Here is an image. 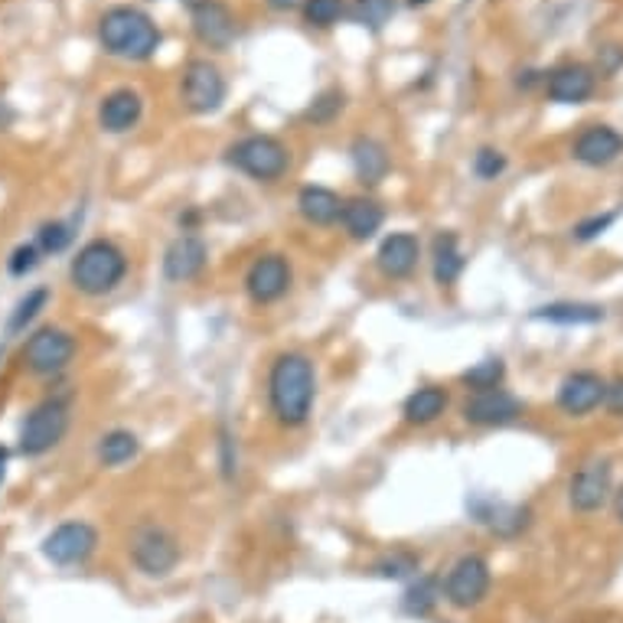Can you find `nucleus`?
<instances>
[{
	"instance_id": "obj_1",
	"label": "nucleus",
	"mask_w": 623,
	"mask_h": 623,
	"mask_svg": "<svg viewBox=\"0 0 623 623\" xmlns=\"http://www.w3.org/2000/svg\"><path fill=\"white\" fill-rule=\"evenodd\" d=\"M317 402V373L314 359L304 353H281L268 373V405L281 428L307 425Z\"/></svg>"
},
{
	"instance_id": "obj_2",
	"label": "nucleus",
	"mask_w": 623,
	"mask_h": 623,
	"mask_svg": "<svg viewBox=\"0 0 623 623\" xmlns=\"http://www.w3.org/2000/svg\"><path fill=\"white\" fill-rule=\"evenodd\" d=\"M164 43L157 20L131 3H115L98 17V47L125 62H147Z\"/></svg>"
},
{
	"instance_id": "obj_3",
	"label": "nucleus",
	"mask_w": 623,
	"mask_h": 623,
	"mask_svg": "<svg viewBox=\"0 0 623 623\" xmlns=\"http://www.w3.org/2000/svg\"><path fill=\"white\" fill-rule=\"evenodd\" d=\"M128 275V255L111 239L86 241L72 265H69V281L79 294L89 297H105L118 288Z\"/></svg>"
},
{
	"instance_id": "obj_4",
	"label": "nucleus",
	"mask_w": 623,
	"mask_h": 623,
	"mask_svg": "<svg viewBox=\"0 0 623 623\" xmlns=\"http://www.w3.org/2000/svg\"><path fill=\"white\" fill-rule=\"evenodd\" d=\"M226 164L258 184H275L290 170V150L275 135H248L229 145Z\"/></svg>"
},
{
	"instance_id": "obj_5",
	"label": "nucleus",
	"mask_w": 623,
	"mask_h": 623,
	"mask_svg": "<svg viewBox=\"0 0 623 623\" xmlns=\"http://www.w3.org/2000/svg\"><path fill=\"white\" fill-rule=\"evenodd\" d=\"M69 418H72L69 398H62V395L43 398L37 408H30V415L20 425V437H17L20 441V454L23 457H43V454H49L69 432Z\"/></svg>"
},
{
	"instance_id": "obj_6",
	"label": "nucleus",
	"mask_w": 623,
	"mask_h": 623,
	"mask_svg": "<svg viewBox=\"0 0 623 623\" xmlns=\"http://www.w3.org/2000/svg\"><path fill=\"white\" fill-rule=\"evenodd\" d=\"M131 562L147 577H167L184 558L180 538L160 523H141L131 532Z\"/></svg>"
},
{
	"instance_id": "obj_7",
	"label": "nucleus",
	"mask_w": 623,
	"mask_h": 623,
	"mask_svg": "<svg viewBox=\"0 0 623 623\" xmlns=\"http://www.w3.org/2000/svg\"><path fill=\"white\" fill-rule=\"evenodd\" d=\"M226 96H229V82L212 59L196 56L184 66L180 98L192 115H216L226 105Z\"/></svg>"
},
{
	"instance_id": "obj_8",
	"label": "nucleus",
	"mask_w": 623,
	"mask_h": 623,
	"mask_svg": "<svg viewBox=\"0 0 623 623\" xmlns=\"http://www.w3.org/2000/svg\"><path fill=\"white\" fill-rule=\"evenodd\" d=\"M490 565L483 555H464L454 562V568L447 572V577L441 581V594L451 607L457 611H471V607H479L490 594Z\"/></svg>"
},
{
	"instance_id": "obj_9",
	"label": "nucleus",
	"mask_w": 623,
	"mask_h": 623,
	"mask_svg": "<svg viewBox=\"0 0 623 623\" xmlns=\"http://www.w3.org/2000/svg\"><path fill=\"white\" fill-rule=\"evenodd\" d=\"M72 356H76V336L62 327H40L23 346V359L33 376H59L62 369H69Z\"/></svg>"
},
{
	"instance_id": "obj_10",
	"label": "nucleus",
	"mask_w": 623,
	"mask_h": 623,
	"mask_svg": "<svg viewBox=\"0 0 623 623\" xmlns=\"http://www.w3.org/2000/svg\"><path fill=\"white\" fill-rule=\"evenodd\" d=\"M98 548L96 526L82 523V520H69L62 526H56L43 538V555L47 562L59 565V568H76L86 565Z\"/></svg>"
},
{
	"instance_id": "obj_11",
	"label": "nucleus",
	"mask_w": 623,
	"mask_h": 623,
	"mask_svg": "<svg viewBox=\"0 0 623 623\" xmlns=\"http://www.w3.org/2000/svg\"><path fill=\"white\" fill-rule=\"evenodd\" d=\"M294 285V271H290V261L285 255L271 251V255H258L248 271H245V294L251 304L258 307H268V304H278Z\"/></svg>"
},
{
	"instance_id": "obj_12",
	"label": "nucleus",
	"mask_w": 623,
	"mask_h": 623,
	"mask_svg": "<svg viewBox=\"0 0 623 623\" xmlns=\"http://www.w3.org/2000/svg\"><path fill=\"white\" fill-rule=\"evenodd\" d=\"M614 493V467L604 457L581 464L568 479V503L575 513H597Z\"/></svg>"
},
{
	"instance_id": "obj_13",
	"label": "nucleus",
	"mask_w": 623,
	"mask_h": 623,
	"mask_svg": "<svg viewBox=\"0 0 623 623\" xmlns=\"http://www.w3.org/2000/svg\"><path fill=\"white\" fill-rule=\"evenodd\" d=\"M190 27L192 37L206 49H229L239 37V23L233 17V10L222 0H196L190 7Z\"/></svg>"
},
{
	"instance_id": "obj_14",
	"label": "nucleus",
	"mask_w": 623,
	"mask_h": 623,
	"mask_svg": "<svg viewBox=\"0 0 623 623\" xmlns=\"http://www.w3.org/2000/svg\"><path fill=\"white\" fill-rule=\"evenodd\" d=\"M464 422L467 425H477V428H503V425H513L520 415H523V402L506 392L503 385L500 388H483V392H471V398L464 402Z\"/></svg>"
},
{
	"instance_id": "obj_15",
	"label": "nucleus",
	"mask_w": 623,
	"mask_h": 623,
	"mask_svg": "<svg viewBox=\"0 0 623 623\" xmlns=\"http://www.w3.org/2000/svg\"><path fill=\"white\" fill-rule=\"evenodd\" d=\"M206 261H209V245L192 233H180L164 251V278L170 285L196 281L206 271Z\"/></svg>"
},
{
	"instance_id": "obj_16",
	"label": "nucleus",
	"mask_w": 623,
	"mask_h": 623,
	"mask_svg": "<svg viewBox=\"0 0 623 623\" xmlns=\"http://www.w3.org/2000/svg\"><path fill=\"white\" fill-rule=\"evenodd\" d=\"M145 118V98L138 89H115L98 105V125L105 135H128Z\"/></svg>"
},
{
	"instance_id": "obj_17",
	"label": "nucleus",
	"mask_w": 623,
	"mask_h": 623,
	"mask_svg": "<svg viewBox=\"0 0 623 623\" xmlns=\"http://www.w3.org/2000/svg\"><path fill=\"white\" fill-rule=\"evenodd\" d=\"M604 392H607V383L591 373V369H577L572 376H565L562 385H558V408L565 415H591L597 405H604Z\"/></svg>"
},
{
	"instance_id": "obj_18",
	"label": "nucleus",
	"mask_w": 623,
	"mask_h": 623,
	"mask_svg": "<svg viewBox=\"0 0 623 623\" xmlns=\"http://www.w3.org/2000/svg\"><path fill=\"white\" fill-rule=\"evenodd\" d=\"M418 261H422V241H418V236H412V233H392V236H385L379 241L376 265H379V271H383L385 278L402 281V278L415 275Z\"/></svg>"
},
{
	"instance_id": "obj_19",
	"label": "nucleus",
	"mask_w": 623,
	"mask_h": 623,
	"mask_svg": "<svg viewBox=\"0 0 623 623\" xmlns=\"http://www.w3.org/2000/svg\"><path fill=\"white\" fill-rule=\"evenodd\" d=\"M594 86H597V76L584 62L558 66L545 79V92H548L552 101H558V105H581V101H587V98L594 96Z\"/></svg>"
},
{
	"instance_id": "obj_20",
	"label": "nucleus",
	"mask_w": 623,
	"mask_h": 623,
	"mask_svg": "<svg viewBox=\"0 0 623 623\" xmlns=\"http://www.w3.org/2000/svg\"><path fill=\"white\" fill-rule=\"evenodd\" d=\"M572 154L584 167H611L623 154V138L611 125H591L577 135Z\"/></svg>"
},
{
	"instance_id": "obj_21",
	"label": "nucleus",
	"mask_w": 623,
	"mask_h": 623,
	"mask_svg": "<svg viewBox=\"0 0 623 623\" xmlns=\"http://www.w3.org/2000/svg\"><path fill=\"white\" fill-rule=\"evenodd\" d=\"M385 222V209L379 199L373 196H353L343 199V212H339V226L353 241H369Z\"/></svg>"
},
{
	"instance_id": "obj_22",
	"label": "nucleus",
	"mask_w": 623,
	"mask_h": 623,
	"mask_svg": "<svg viewBox=\"0 0 623 623\" xmlns=\"http://www.w3.org/2000/svg\"><path fill=\"white\" fill-rule=\"evenodd\" d=\"M349 164H353V174L363 187H379L388 170H392V157H388V147L376 138H366L359 135L353 145H349Z\"/></svg>"
},
{
	"instance_id": "obj_23",
	"label": "nucleus",
	"mask_w": 623,
	"mask_h": 623,
	"mask_svg": "<svg viewBox=\"0 0 623 623\" xmlns=\"http://www.w3.org/2000/svg\"><path fill=\"white\" fill-rule=\"evenodd\" d=\"M297 212H300V219L304 222H310V226H336L339 222V212H343V199H339V192L330 190V187H317V184H310V187H304V190L297 192Z\"/></svg>"
},
{
	"instance_id": "obj_24",
	"label": "nucleus",
	"mask_w": 623,
	"mask_h": 623,
	"mask_svg": "<svg viewBox=\"0 0 623 623\" xmlns=\"http://www.w3.org/2000/svg\"><path fill=\"white\" fill-rule=\"evenodd\" d=\"M447 405H451V398H447V392H444L441 385H422V388H415V392L405 398L402 415H405L408 425L425 428V425H434V422L447 412Z\"/></svg>"
},
{
	"instance_id": "obj_25",
	"label": "nucleus",
	"mask_w": 623,
	"mask_h": 623,
	"mask_svg": "<svg viewBox=\"0 0 623 623\" xmlns=\"http://www.w3.org/2000/svg\"><path fill=\"white\" fill-rule=\"evenodd\" d=\"M464 268H467V258H464V251H461L457 236H454V233H441L432 245L434 281H437L441 288H451V285H457V278L464 275Z\"/></svg>"
},
{
	"instance_id": "obj_26",
	"label": "nucleus",
	"mask_w": 623,
	"mask_h": 623,
	"mask_svg": "<svg viewBox=\"0 0 623 623\" xmlns=\"http://www.w3.org/2000/svg\"><path fill=\"white\" fill-rule=\"evenodd\" d=\"M141 454V441L135 432L115 428V432L101 434L98 441V464L101 467H125Z\"/></svg>"
},
{
	"instance_id": "obj_27",
	"label": "nucleus",
	"mask_w": 623,
	"mask_h": 623,
	"mask_svg": "<svg viewBox=\"0 0 623 623\" xmlns=\"http://www.w3.org/2000/svg\"><path fill=\"white\" fill-rule=\"evenodd\" d=\"M532 317L545 320V324H558V327H584V324H601L604 307H597V304H548V307H538Z\"/></svg>"
},
{
	"instance_id": "obj_28",
	"label": "nucleus",
	"mask_w": 623,
	"mask_h": 623,
	"mask_svg": "<svg viewBox=\"0 0 623 623\" xmlns=\"http://www.w3.org/2000/svg\"><path fill=\"white\" fill-rule=\"evenodd\" d=\"M402 0H353L349 3V17L353 23H359L363 30L383 33L385 27L392 23V17L398 13Z\"/></svg>"
},
{
	"instance_id": "obj_29",
	"label": "nucleus",
	"mask_w": 623,
	"mask_h": 623,
	"mask_svg": "<svg viewBox=\"0 0 623 623\" xmlns=\"http://www.w3.org/2000/svg\"><path fill=\"white\" fill-rule=\"evenodd\" d=\"M441 597H444V594H441V581H437V577H418V581L405 591L402 607H405V614H412V617H428L434 607H437Z\"/></svg>"
},
{
	"instance_id": "obj_30",
	"label": "nucleus",
	"mask_w": 623,
	"mask_h": 623,
	"mask_svg": "<svg viewBox=\"0 0 623 623\" xmlns=\"http://www.w3.org/2000/svg\"><path fill=\"white\" fill-rule=\"evenodd\" d=\"M346 13H349L346 0H304L300 3V17L314 30H334Z\"/></svg>"
},
{
	"instance_id": "obj_31",
	"label": "nucleus",
	"mask_w": 623,
	"mask_h": 623,
	"mask_svg": "<svg viewBox=\"0 0 623 623\" xmlns=\"http://www.w3.org/2000/svg\"><path fill=\"white\" fill-rule=\"evenodd\" d=\"M49 304V290L47 288H33L27 290V297H20V304L13 307L10 320H7V334H23Z\"/></svg>"
},
{
	"instance_id": "obj_32",
	"label": "nucleus",
	"mask_w": 623,
	"mask_h": 623,
	"mask_svg": "<svg viewBox=\"0 0 623 623\" xmlns=\"http://www.w3.org/2000/svg\"><path fill=\"white\" fill-rule=\"evenodd\" d=\"M343 105H346V96H343V89H324L320 96H314V101L307 105L304 118H307L310 125H330V121H336V118H339Z\"/></svg>"
},
{
	"instance_id": "obj_33",
	"label": "nucleus",
	"mask_w": 623,
	"mask_h": 623,
	"mask_svg": "<svg viewBox=\"0 0 623 623\" xmlns=\"http://www.w3.org/2000/svg\"><path fill=\"white\" fill-rule=\"evenodd\" d=\"M506 379V366H503V359H483L477 366H471L464 376H461V383L467 385L471 392H483V388H500Z\"/></svg>"
},
{
	"instance_id": "obj_34",
	"label": "nucleus",
	"mask_w": 623,
	"mask_h": 623,
	"mask_svg": "<svg viewBox=\"0 0 623 623\" xmlns=\"http://www.w3.org/2000/svg\"><path fill=\"white\" fill-rule=\"evenodd\" d=\"M418 565H422V558L415 555V552H392V555H385L379 558L376 565H373V572L379 577H392V581H402V577H412L418 572Z\"/></svg>"
},
{
	"instance_id": "obj_35",
	"label": "nucleus",
	"mask_w": 623,
	"mask_h": 623,
	"mask_svg": "<svg viewBox=\"0 0 623 623\" xmlns=\"http://www.w3.org/2000/svg\"><path fill=\"white\" fill-rule=\"evenodd\" d=\"M72 239H76L72 226H69V222H59V219L40 226V233H37V245H40L43 255H59V251H66V248L72 245Z\"/></svg>"
},
{
	"instance_id": "obj_36",
	"label": "nucleus",
	"mask_w": 623,
	"mask_h": 623,
	"mask_svg": "<svg viewBox=\"0 0 623 623\" xmlns=\"http://www.w3.org/2000/svg\"><path fill=\"white\" fill-rule=\"evenodd\" d=\"M506 170V154L496 147H479L474 154V174L479 180H496Z\"/></svg>"
},
{
	"instance_id": "obj_37",
	"label": "nucleus",
	"mask_w": 623,
	"mask_h": 623,
	"mask_svg": "<svg viewBox=\"0 0 623 623\" xmlns=\"http://www.w3.org/2000/svg\"><path fill=\"white\" fill-rule=\"evenodd\" d=\"M40 261H43L40 245H37V241H27V245L13 248V255H10L7 268H10V275H13V278H23V275H30V271H33Z\"/></svg>"
},
{
	"instance_id": "obj_38",
	"label": "nucleus",
	"mask_w": 623,
	"mask_h": 623,
	"mask_svg": "<svg viewBox=\"0 0 623 623\" xmlns=\"http://www.w3.org/2000/svg\"><path fill=\"white\" fill-rule=\"evenodd\" d=\"M614 219H617V212H604V216H591V219L577 222L575 239L577 241H591V239H597V236H604V233H607V229L614 226Z\"/></svg>"
},
{
	"instance_id": "obj_39",
	"label": "nucleus",
	"mask_w": 623,
	"mask_h": 623,
	"mask_svg": "<svg viewBox=\"0 0 623 623\" xmlns=\"http://www.w3.org/2000/svg\"><path fill=\"white\" fill-rule=\"evenodd\" d=\"M219 454H222V477L233 479L239 471V457H236V437L229 434V428L219 432Z\"/></svg>"
},
{
	"instance_id": "obj_40",
	"label": "nucleus",
	"mask_w": 623,
	"mask_h": 623,
	"mask_svg": "<svg viewBox=\"0 0 623 623\" xmlns=\"http://www.w3.org/2000/svg\"><path fill=\"white\" fill-rule=\"evenodd\" d=\"M604 405L611 415L623 418V376H617L614 383H607V392H604Z\"/></svg>"
},
{
	"instance_id": "obj_41",
	"label": "nucleus",
	"mask_w": 623,
	"mask_h": 623,
	"mask_svg": "<svg viewBox=\"0 0 623 623\" xmlns=\"http://www.w3.org/2000/svg\"><path fill=\"white\" fill-rule=\"evenodd\" d=\"M601 56L607 59V66H604V72H614L617 66L623 62V49L621 47H607V49H601Z\"/></svg>"
},
{
	"instance_id": "obj_42",
	"label": "nucleus",
	"mask_w": 623,
	"mask_h": 623,
	"mask_svg": "<svg viewBox=\"0 0 623 623\" xmlns=\"http://www.w3.org/2000/svg\"><path fill=\"white\" fill-rule=\"evenodd\" d=\"M265 3H268L271 10H278V13H288V10H297L304 0H265Z\"/></svg>"
},
{
	"instance_id": "obj_43",
	"label": "nucleus",
	"mask_w": 623,
	"mask_h": 623,
	"mask_svg": "<svg viewBox=\"0 0 623 623\" xmlns=\"http://www.w3.org/2000/svg\"><path fill=\"white\" fill-rule=\"evenodd\" d=\"M614 513H617V520L623 523V486L614 493Z\"/></svg>"
},
{
	"instance_id": "obj_44",
	"label": "nucleus",
	"mask_w": 623,
	"mask_h": 623,
	"mask_svg": "<svg viewBox=\"0 0 623 623\" xmlns=\"http://www.w3.org/2000/svg\"><path fill=\"white\" fill-rule=\"evenodd\" d=\"M3 471H7V451L0 447V479H3Z\"/></svg>"
},
{
	"instance_id": "obj_45",
	"label": "nucleus",
	"mask_w": 623,
	"mask_h": 623,
	"mask_svg": "<svg viewBox=\"0 0 623 623\" xmlns=\"http://www.w3.org/2000/svg\"><path fill=\"white\" fill-rule=\"evenodd\" d=\"M405 3H408V7H428L432 0H405Z\"/></svg>"
}]
</instances>
